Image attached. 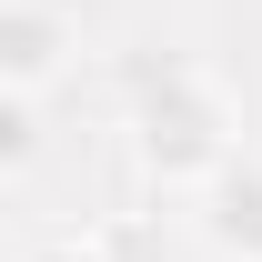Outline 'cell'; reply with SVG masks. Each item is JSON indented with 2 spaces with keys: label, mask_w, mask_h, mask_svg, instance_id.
<instances>
[{
  "label": "cell",
  "mask_w": 262,
  "mask_h": 262,
  "mask_svg": "<svg viewBox=\"0 0 262 262\" xmlns=\"http://www.w3.org/2000/svg\"><path fill=\"white\" fill-rule=\"evenodd\" d=\"M232 151H242V121H232V91L202 61L162 51V71H131V162L162 192H202Z\"/></svg>",
  "instance_id": "cell-1"
},
{
  "label": "cell",
  "mask_w": 262,
  "mask_h": 262,
  "mask_svg": "<svg viewBox=\"0 0 262 262\" xmlns=\"http://www.w3.org/2000/svg\"><path fill=\"white\" fill-rule=\"evenodd\" d=\"M71 51H81V20H71L61 0H10V10H0V91L40 101L71 71Z\"/></svg>",
  "instance_id": "cell-2"
},
{
  "label": "cell",
  "mask_w": 262,
  "mask_h": 262,
  "mask_svg": "<svg viewBox=\"0 0 262 262\" xmlns=\"http://www.w3.org/2000/svg\"><path fill=\"white\" fill-rule=\"evenodd\" d=\"M202 232H212V252L262 262V151H252V141L202 182Z\"/></svg>",
  "instance_id": "cell-3"
},
{
  "label": "cell",
  "mask_w": 262,
  "mask_h": 262,
  "mask_svg": "<svg viewBox=\"0 0 262 262\" xmlns=\"http://www.w3.org/2000/svg\"><path fill=\"white\" fill-rule=\"evenodd\" d=\"M31 151H40V101L0 91V162H10V171H31Z\"/></svg>",
  "instance_id": "cell-4"
},
{
  "label": "cell",
  "mask_w": 262,
  "mask_h": 262,
  "mask_svg": "<svg viewBox=\"0 0 262 262\" xmlns=\"http://www.w3.org/2000/svg\"><path fill=\"white\" fill-rule=\"evenodd\" d=\"M20 262H111V252H101V232H91V242H81V232H61V242H31Z\"/></svg>",
  "instance_id": "cell-5"
}]
</instances>
